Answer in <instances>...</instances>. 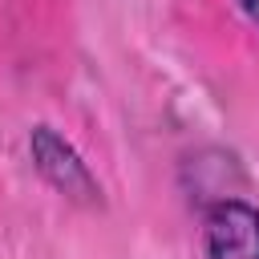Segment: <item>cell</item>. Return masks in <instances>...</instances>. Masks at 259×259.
Returning a JSON list of instances; mask_svg holds the SVG:
<instances>
[{
    "label": "cell",
    "instance_id": "obj_3",
    "mask_svg": "<svg viewBox=\"0 0 259 259\" xmlns=\"http://www.w3.org/2000/svg\"><path fill=\"white\" fill-rule=\"evenodd\" d=\"M239 4H243V12H247L255 24H259V0H239Z\"/></svg>",
    "mask_w": 259,
    "mask_h": 259
},
{
    "label": "cell",
    "instance_id": "obj_1",
    "mask_svg": "<svg viewBox=\"0 0 259 259\" xmlns=\"http://www.w3.org/2000/svg\"><path fill=\"white\" fill-rule=\"evenodd\" d=\"M206 255L210 259H259V210L239 198H223L206 210Z\"/></svg>",
    "mask_w": 259,
    "mask_h": 259
},
{
    "label": "cell",
    "instance_id": "obj_2",
    "mask_svg": "<svg viewBox=\"0 0 259 259\" xmlns=\"http://www.w3.org/2000/svg\"><path fill=\"white\" fill-rule=\"evenodd\" d=\"M28 150H32V162H36V170L45 174L49 186H57L61 194L81 198V202H93V198H97L93 174L85 170V162L77 158V150H73L65 138H57L49 125H36V130H32Z\"/></svg>",
    "mask_w": 259,
    "mask_h": 259
}]
</instances>
